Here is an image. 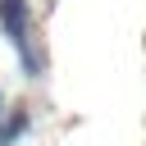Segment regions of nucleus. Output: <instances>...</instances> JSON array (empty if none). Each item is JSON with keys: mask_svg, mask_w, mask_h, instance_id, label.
Returning a JSON list of instances; mask_svg holds the SVG:
<instances>
[{"mask_svg": "<svg viewBox=\"0 0 146 146\" xmlns=\"http://www.w3.org/2000/svg\"><path fill=\"white\" fill-rule=\"evenodd\" d=\"M0 27L23 46V27H27V0H0Z\"/></svg>", "mask_w": 146, "mask_h": 146, "instance_id": "1", "label": "nucleus"}, {"mask_svg": "<svg viewBox=\"0 0 146 146\" xmlns=\"http://www.w3.org/2000/svg\"><path fill=\"white\" fill-rule=\"evenodd\" d=\"M0 105H5V96H0Z\"/></svg>", "mask_w": 146, "mask_h": 146, "instance_id": "3", "label": "nucleus"}, {"mask_svg": "<svg viewBox=\"0 0 146 146\" xmlns=\"http://www.w3.org/2000/svg\"><path fill=\"white\" fill-rule=\"evenodd\" d=\"M0 146H5V132H0Z\"/></svg>", "mask_w": 146, "mask_h": 146, "instance_id": "2", "label": "nucleus"}]
</instances>
